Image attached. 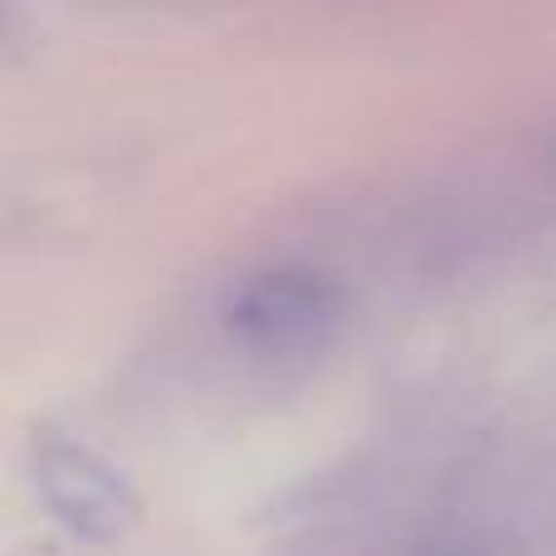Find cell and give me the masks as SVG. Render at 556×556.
<instances>
[{"mask_svg":"<svg viewBox=\"0 0 556 556\" xmlns=\"http://www.w3.org/2000/svg\"><path fill=\"white\" fill-rule=\"evenodd\" d=\"M337 323V288L307 269H264L230 298V327L254 346H313Z\"/></svg>","mask_w":556,"mask_h":556,"instance_id":"6da1fadb","label":"cell"},{"mask_svg":"<svg viewBox=\"0 0 556 556\" xmlns=\"http://www.w3.org/2000/svg\"><path fill=\"white\" fill-rule=\"evenodd\" d=\"M444 556H459V552H444Z\"/></svg>","mask_w":556,"mask_h":556,"instance_id":"3957f363","label":"cell"},{"mask_svg":"<svg viewBox=\"0 0 556 556\" xmlns=\"http://www.w3.org/2000/svg\"><path fill=\"white\" fill-rule=\"evenodd\" d=\"M39 489L54 503V513L68 528L88 532V538H113L127 518H132V498L127 489L98 464L88 450L74 444H45L39 450Z\"/></svg>","mask_w":556,"mask_h":556,"instance_id":"7a4b0ae2","label":"cell"}]
</instances>
